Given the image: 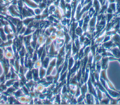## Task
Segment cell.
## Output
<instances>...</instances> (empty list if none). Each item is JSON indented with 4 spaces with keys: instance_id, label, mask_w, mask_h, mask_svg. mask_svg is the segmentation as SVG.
<instances>
[{
    "instance_id": "obj_1",
    "label": "cell",
    "mask_w": 120,
    "mask_h": 105,
    "mask_svg": "<svg viewBox=\"0 0 120 105\" xmlns=\"http://www.w3.org/2000/svg\"><path fill=\"white\" fill-rule=\"evenodd\" d=\"M109 51L115 57L120 59V49L117 46H113L110 48Z\"/></svg>"
},
{
    "instance_id": "obj_6",
    "label": "cell",
    "mask_w": 120,
    "mask_h": 105,
    "mask_svg": "<svg viewBox=\"0 0 120 105\" xmlns=\"http://www.w3.org/2000/svg\"><path fill=\"white\" fill-rule=\"evenodd\" d=\"M115 45L116 44L114 43V42L112 40H109L107 42H104V43L103 44V47L105 49H109L112 47L113 46H115Z\"/></svg>"
},
{
    "instance_id": "obj_2",
    "label": "cell",
    "mask_w": 120,
    "mask_h": 105,
    "mask_svg": "<svg viewBox=\"0 0 120 105\" xmlns=\"http://www.w3.org/2000/svg\"><path fill=\"white\" fill-rule=\"evenodd\" d=\"M116 11V2L114 3H109L108 5L107 9L106 10L107 13L115 14Z\"/></svg>"
},
{
    "instance_id": "obj_8",
    "label": "cell",
    "mask_w": 120,
    "mask_h": 105,
    "mask_svg": "<svg viewBox=\"0 0 120 105\" xmlns=\"http://www.w3.org/2000/svg\"><path fill=\"white\" fill-rule=\"evenodd\" d=\"M50 58L49 57V56H46L42 61V66L45 68H47L49 65V63L50 62Z\"/></svg>"
},
{
    "instance_id": "obj_13",
    "label": "cell",
    "mask_w": 120,
    "mask_h": 105,
    "mask_svg": "<svg viewBox=\"0 0 120 105\" xmlns=\"http://www.w3.org/2000/svg\"><path fill=\"white\" fill-rule=\"evenodd\" d=\"M41 66H42V62L40 59H38L34 63L33 68L39 69Z\"/></svg>"
},
{
    "instance_id": "obj_14",
    "label": "cell",
    "mask_w": 120,
    "mask_h": 105,
    "mask_svg": "<svg viewBox=\"0 0 120 105\" xmlns=\"http://www.w3.org/2000/svg\"><path fill=\"white\" fill-rule=\"evenodd\" d=\"M34 12L35 15H39L42 14V10L40 9L39 7L35 8L34 9Z\"/></svg>"
},
{
    "instance_id": "obj_18",
    "label": "cell",
    "mask_w": 120,
    "mask_h": 105,
    "mask_svg": "<svg viewBox=\"0 0 120 105\" xmlns=\"http://www.w3.org/2000/svg\"><path fill=\"white\" fill-rule=\"evenodd\" d=\"M73 0H64L66 3H71Z\"/></svg>"
},
{
    "instance_id": "obj_5",
    "label": "cell",
    "mask_w": 120,
    "mask_h": 105,
    "mask_svg": "<svg viewBox=\"0 0 120 105\" xmlns=\"http://www.w3.org/2000/svg\"><path fill=\"white\" fill-rule=\"evenodd\" d=\"M38 74L40 79L45 77L46 75V69L41 66L38 69Z\"/></svg>"
},
{
    "instance_id": "obj_7",
    "label": "cell",
    "mask_w": 120,
    "mask_h": 105,
    "mask_svg": "<svg viewBox=\"0 0 120 105\" xmlns=\"http://www.w3.org/2000/svg\"><path fill=\"white\" fill-rule=\"evenodd\" d=\"M108 60V57H107V56H104V57L101 58V61L100 62L102 69H106L107 66Z\"/></svg>"
},
{
    "instance_id": "obj_11",
    "label": "cell",
    "mask_w": 120,
    "mask_h": 105,
    "mask_svg": "<svg viewBox=\"0 0 120 105\" xmlns=\"http://www.w3.org/2000/svg\"><path fill=\"white\" fill-rule=\"evenodd\" d=\"M84 32L82 29V28L78 26L75 28V34L76 35L79 36L83 34Z\"/></svg>"
},
{
    "instance_id": "obj_20",
    "label": "cell",
    "mask_w": 120,
    "mask_h": 105,
    "mask_svg": "<svg viewBox=\"0 0 120 105\" xmlns=\"http://www.w3.org/2000/svg\"><path fill=\"white\" fill-rule=\"evenodd\" d=\"M119 30L120 31V26H119Z\"/></svg>"
},
{
    "instance_id": "obj_12",
    "label": "cell",
    "mask_w": 120,
    "mask_h": 105,
    "mask_svg": "<svg viewBox=\"0 0 120 105\" xmlns=\"http://www.w3.org/2000/svg\"><path fill=\"white\" fill-rule=\"evenodd\" d=\"M75 64V60L73 58V56H71L69 58L68 60V68L70 70L71 68Z\"/></svg>"
},
{
    "instance_id": "obj_17",
    "label": "cell",
    "mask_w": 120,
    "mask_h": 105,
    "mask_svg": "<svg viewBox=\"0 0 120 105\" xmlns=\"http://www.w3.org/2000/svg\"><path fill=\"white\" fill-rule=\"evenodd\" d=\"M66 91H67V89H66V86H64L62 88V90H61V92L62 94H65L66 92Z\"/></svg>"
},
{
    "instance_id": "obj_9",
    "label": "cell",
    "mask_w": 120,
    "mask_h": 105,
    "mask_svg": "<svg viewBox=\"0 0 120 105\" xmlns=\"http://www.w3.org/2000/svg\"><path fill=\"white\" fill-rule=\"evenodd\" d=\"M34 19V17H28L23 18L22 19V22L23 25L27 26L30 22H31Z\"/></svg>"
},
{
    "instance_id": "obj_10",
    "label": "cell",
    "mask_w": 120,
    "mask_h": 105,
    "mask_svg": "<svg viewBox=\"0 0 120 105\" xmlns=\"http://www.w3.org/2000/svg\"><path fill=\"white\" fill-rule=\"evenodd\" d=\"M80 89H81L80 90H81V92L82 95L85 97V94L87 93V91H88V86L86 83H84V84L81 86Z\"/></svg>"
},
{
    "instance_id": "obj_15",
    "label": "cell",
    "mask_w": 120,
    "mask_h": 105,
    "mask_svg": "<svg viewBox=\"0 0 120 105\" xmlns=\"http://www.w3.org/2000/svg\"><path fill=\"white\" fill-rule=\"evenodd\" d=\"M4 74V70L2 63L0 62V77Z\"/></svg>"
},
{
    "instance_id": "obj_21",
    "label": "cell",
    "mask_w": 120,
    "mask_h": 105,
    "mask_svg": "<svg viewBox=\"0 0 120 105\" xmlns=\"http://www.w3.org/2000/svg\"></svg>"
},
{
    "instance_id": "obj_3",
    "label": "cell",
    "mask_w": 120,
    "mask_h": 105,
    "mask_svg": "<svg viewBox=\"0 0 120 105\" xmlns=\"http://www.w3.org/2000/svg\"><path fill=\"white\" fill-rule=\"evenodd\" d=\"M24 3L27 7L32 9L38 7V4L33 0H24Z\"/></svg>"
},
{
    "instance_id": "obj_16",
    "label": "cell",
    "mask_w": 120,
    "mask_h": 105,
    "mask_svg": "<svg viewBox=\"0 0 120 105\" xmlns=\"http://www.w3.org/2000/svg\"><path fill=\"white\" fill-rule=\"evenodd\" d=\"M101 55H98L97 56H95V62H97V61H100L101 59Z\"/></svg>"
},
{
    "instance_id": "obj_19",
    "label": "cell",
    "mask_w": 120,
    "mask_h": 105,
    "mask_svg": "<svg viewBox=\"0 0 120 105\" xmlns=\"http://www.w3.org/2000/svg\"><path fill=\"white\" fill-rule=\"evenodd\" d=\"M33 1H34L36 3H37V4H39L40 2H41V1H43V0H33Z\"/></svg>"
},
{
    "instance_id": "obj_4",
    "label": "cell",
    "mask_w": 120,
    "mask_h": 105,
    "mask_svg": "<svg viewBox=\"0 0 120 105\" xmlns=\"http://www.w3.org/2000/svg\"><path fill=\"white\" fill-rule=\"evenodd\" d=\"M106 91L108 94H109V96H111L112 98H116L120 97V93L118 91H116V90H115L111 89L108 88H107Z\"/></svg>"
}]
</instances>
